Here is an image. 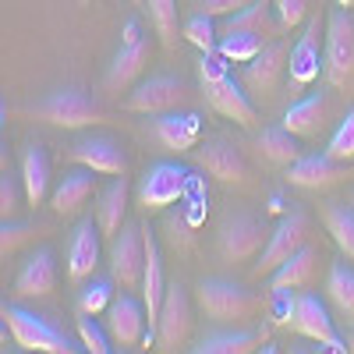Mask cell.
<instances>
[{
	"label": "cell",
	"mask_w": 354,
	"mask_h": 354,
	"mask_svg": "<svg viewBox=\"0 0 354 354\" xmlns=\"http://www.w3.org/2000/svg\"><path fill=\"white\" fill-rule=\"evenodd\" d=\"M4 117H28V121H46L53 128H85V124H103L106 110L96 96L82 93V88H57V93L36 103L8 106Z\"/></svg>",
	"instance_id": "cell-1"
},
{
	"label": "cell",
	"mask_w": 354,
	"mask_h": 354,
	"mask_svg": "<svg viewBox=\"0 0 354 354\" xmlns=\"http://www.w3.org/2000/svg\"><path fill=\"white\" fill-rule=\"evenodd\" d=\"M195 301L198 308L216 319V322H245L262 312V298L252 290H241L230 280H202L195 287Z\"/></svg>",
	"instance_id": "cell-2"
},
{
	"label": "cell",
	"mask_w": 354,
	"mask_h": 354,
	"mask_svg": "<svg viewBox=\"0 0 354 354\" xmlns=\"http://www.w3.org/2000/svg\"><path fill=\"white\" fill-rule=\"evenodd\" d=\"M308 234H312V220H308V213H305V209H290V213L280 220V227L270 234V241H266L259 262L252 266V277H255V280L273 277L290 255H298V252L308 245Z\"/></svg>",
	"instance_id": "cell-3"
},
{
	"label": "cell",
	"mask_w": 354,
	"mask_h": 354,
	"mask_svg": "<svg viewBox=\"0 0 354 354\" xmlns=\"http://www.w3.org/2000/svg\"><path fill=\"white\" fill-rule=\"evenodd\" d=\"M0 319H4V326L11 330L15 347H21V351H43V354H75L78 351V347H71V340L61 330H53L46 319L25 312L18 305H8L4 301Z\"/></svg>",
	"instance_id": "cell-4"
},
{
	"label": "cell",
	"mask_w": 354,
	"mask_h": 354,
	"mask_svg": "<svg viewBox=\"0 0 354 354\" xmlns=\"http://www.w3.org/2000/svg\"><path fill=\"white\" fill-rule=\"evenodd\" d=\"M326 61H322V75L330 85H347L354 78V15L347 8L330 11L326 18Z\"/></svg>",
	"instance_id": "cell-5"
},
{
	"label": "cell",
	"mask_w": 354,
	"mask_h": 354,
	"mask_svg": "<svg viewBox=\"0 0 354 354\" xmlns=\"http://www.w3.org/2000/svg\"><path fill=\"white\" fill-rule=\"evenodd\" d=\"M192 188V174L177 163H153L145 170L142 185L135 192V202L142 213H160L167 205H174L185 192Z\"/></svg>",
	"instance_id": "cell-6"
},
{
	"label": "cell",
	"mask_w": 354,
	"mask_h": 354,
	"mask_svg": "<svg viewBox=\"0 0 354 354\" xmlns=\"http://www.w3.org/2000/svg\"><path fill=\"white\" fill-rule=\"evenodd\" d=\"M326 18H322V8L308 15L305 21V32L298 36V43L290 46V85H312L322 71V61H326V50H319V46H326Z\"/></svg>",
	"instance_id": "cell-7"
},
{
	"label": "cell",
	"mask_w": 354,
	"mask_h": 354,
	"mask_svg": "<svg viewBox=\"0 0 354 354\" xmlns=\"http://www.w3.org/2000/svg\"><path fill=\"white\" fill-rule=\"evenodd\" d=\"M287 326H290L294 333H301V337L322 344V347L337 351V354L347 351V340L333 330V319H330L326 305H322L315 294H308V290H298V294H294V315H290Z\"/></svg>",
	"instance_id": "cell-8"
},
{
	"label": "cell",
	"mask_w": 354,
	"mask_h": 354,
	"mask_svg": "<svg viewBox=\"0 0 354 354\" xmlns=\"http://www.w3.org/2000/svg\"><path fill=\"white\" fill-rule=\"evenodd\" d=\"M145 273V234L138 227H121L110 248V280L121 290H142Z\"/></svg>",
	"instance_id": "cell-9"
},
{
	"label": "cell",
	"mask_w": 354,
	"mask_h": 354,
	"mask_svg": "<svg viewBox=\"0 0 354 354\" xmlns=\"http://www.w3.org/2000/svg\"><path fill=\"white\" fill-rule=\"evenodd\" d=\"M153 333H156V347L160 351L185 347V340L192 333V301H188V290L181 283H167V298L160 305Z\"/></svg>",
	"instance_id": "cell-10"
},
{
	"label": "cell",
	"mask_w": 354,
	"mask_h": 354,
	"mask_svg": "<svg viewBox=\"0 0 354 354\" xmlns=\"http://www.w3.org/2000/svg\"><path fill=\"white\" fill-rule=\"evenodd\" d=\"M347 177H354V167L333 160L330 153H322V156H301V160H294L287 167V181L294 188H305V192L333 188V185L347 181Z\"/></svg>",
	"instance_id": "cell-11"
},
{
	"label": "cell",
	"mask_w": 354,
	"mask_h": 354,
	"mask_svg": "<svg viewBox=\"0 0 354 354\" xmlns=\"http://www.w3.org/2000/svg\"><path fill=\"white\" fill-rule=\"evenodd\" d=\"M287 61H290V46H287L283 39L266 43V46L252 57V61L245 64L241 85L248 88V93L270 96L273 88H277V82H280V75H283V68H287Z\"/></svg>",
	"instance_id": "cell-12"
},
{
	"label": "cell",
	"mask_w": 354,
	"mask_h": 354,
	"mask_svg": "<svg viewBox=\"0 0 354 354\" xmlns=\"http://www.w3.org/2000/svg\"><path fill=\"white\" fill-rule=\"evenodd\" d=\"M188 100V85L181 78L170 75H156L149 82H142L135 93L128 96V110L131 113H170L174 106H181Z\"/></svg>",
	"instance_id": "cell-13"
},
{
	"label": "cell",
	"mask_w": 354,
	"mask_h": 354,
	"mask_svg": "<svg viewBox=\"0 0 354 354\" xmlns=\"http://www.w3.org/2000/svg\"><path fill=\"white\" fill-rule=\"evenodd\" d=\"M71 160L78 167H88L96 174H106V177H121L128 174V153L121 142H113L106 135H96V138H82L75 149H71Z\"/></svg>",
	"instance_id": "cell-14"
},
{
	"label": "cell",
	"mask_w": 354,
	"mask_h": 354,
	"mask_svg": "<svg viewBox=\"0 0 354 354\" xmlns=\"http://www.w3.org/2000/svg\"><path fill=\"white\" fill-rule=\"evenodd\" d=\"M266 241H270V234L255 216H234L220 234V255L230 262H245L255 259L266 248Z\"/></svg>",
	"instance_id": "cell-15"
},
{
	"label": "cell",
	"mask_w": 354,
	"mask_h": 354,
	"mask_svg": "<svg viewBox=\"0 0 354 354\" xmlns=\"http://www.w3.org/2000/svg\"><path fill=\"white\" fill-rule=\"evenodd\" d=\"M145 305L135 301L131 294H121L113 298L110 308H106V333L117 347H135L142 337H145Z\"/></svg>",
	"instance_id": "cell-16"
},
{
	"label": "cell",
	"mask_w": 354,
	"mask_h": 354,
	"mask_svg": "<svg viewBox=\"0 0 354 354\" xmlns=\"http://www.w3.org/2000/svg\"><path fill=\"white\" fill-rule=\"evenodd\" d=\"M202 88H205V100H209V106H213L220 117H227V121L241 124V128H255L259 113H255V106L248 103L245 88H241L238 82H234L230 75H227V78H220V82L202 85Z\"/></svg>",
	"instance_id": "cell-17"
},
{
	"label": "cell",
	"mask_w": 354,
	"mask_h": 354,
	"mask_svg": "<svg viewBox=\"0 0 354 354\" xmlns=\"http://www.w3.org/2000/svg\"><path fill=\"white\" fill-rule=\"evenodd\" d=\"M149 57H153V39H149V36H142V39H135V43H121V50H117V57H113V64H110L106 75H103V85L110 88V93H121V88H128V85L145 71Z\"/></svg>",
	"instance_id": "cell-18"
},
{
	"label": "cell",
	"mask_w": 354,
	"mask_h": 354,
	"mask_svg": "<svg viewBox=\"0 0 354 354\" xmlns=\"http://www.w3.org/2000/svg\"><path fill=\"white\" fill-rule=\"evenodd\" d=\"M100 223L93 220H82L71 234V245H68V277L75 283L88 280L96 273V266H100Z\"/></svg>",
	"instance_id": "cell-19"
},
{
	"label": "cell",
	"mask_w": 354,
	"mask_h": 354,
	"mask_svg": "<svg viewBox=\"0 0 354 354\" xmlns=\"http://www.w3.org/2000/svg\"><path fill=\"white\" fill-rule=\"evenodd\" d=\"M153 138L167 153H188L202 138V121L198 113H163L160 121H153Z\"/></svg>",
	"instance_id": "cell-20"
},
{
	"label": "cell",
	"mask_w": 354,
	"mask_h": 354,
	"mask_svg": "<svg viewBox=\"0 0 354 354\" xmlns=\"http://www.w3.org/2000/svg\"><path fill=\"white\" fill-rule=\"evenodd\" d=\"M198 163L223 185H241L248 177V163H245L241 149L230 142H209L205 149H198Z\"/></svg>",
	"instance_id": "cell-21"
},
{
	"label": "cell",
	"mask_w": 354,
	"mask_h": 354,
	"mask_svg": "<svg viewBox=\"0 0 354 354\" xmlns=\"http://www.w3.org/2000/svg\"><path fill=\"white\" fill-rule=\"evenodd\" d=\"M57 287V266H53V252L39 248L32 259L21 266V273L15 280V298H46Z\"/></svg>",
	"instance_id": "cell-22"
},
{
	"label": "cell",
	"mask_w": 354,
	"mask_h": 354,
	"mask_svg": "<svg viewBox=\"0 0 354 354\" xmlns=\"http://www.w3.org/2000/svg\"><path fill=\"white\" fill-rule=\"evenodd\" d=\"M330 96L326 93H315V96H308V100H301V103H294L287 113H283V128L290 131V135H298V138H315L322 128H326V121H330Z\"/></svg>",
	"instance_id": "cell-23"
},
{
	"label": "cell",
	"mask_w": 354,
	"mask_h": 354,
	"mask_svg": "<svg viewBox=\"0 0 354 354\" xmlns=\"http://www.w3.org/2000/svg\"><path fill=\"white\" fill-rule=\"evenodd\" d=\"M319 277V248L305 245L298 255H290L280 270L270 277V294L273 290H305Z\"/></svg>",
	"instance_id": "cell-24"
},
{
	"label": "cell",
	"mask_w": 354,
	"mask_h": 354,
	"mask_svg": "<svg viewBox=\"0 0 354 354\" xmlns=\"http://www.w3.org/2000/svg\"><path fill=\"white\" fill-rule=\"evenodd\" d=\"M96 170H75V174H68L61 185L53 188V195H50V205H53V213L57 216H75L82 205L93 198V192H96V177H93Z\"/></svg>",
	"instance_id": "cell-25"
},
{
	"label": "cell",
	"mask_w": 354,
	"mask_h": 354,
	"mask_svg": "<svg viewBox=\"0 0 354 354\" xmlns=\"http://www.w3.org/2000/svg\"><path fill=\"white\" fill-rule=\"evenodd\" d=\"M21 185H25V202L32 205H43L46 202V192H50V156L39 142H32L21 156Z\"/></svg>",
	"instance_id": "cell-26"
},
{
	"label": "cell",
	"mask_w": 354,
	"mask_h": 354,
	"mask_svg": "<svg viewBox=\"0 0 354 354\" xmlns=\"http://www.w3.org/2000/svg\"><path fill=\"white\" fill-rule=\"evenodd\" d=\"M124 213H128V174L113 177V181L100 192V205H96V223H100V230H103V234H121Z\"/></svg>",
	"instance_id": "cell-27"
},
{
	"label": "cell",
	"mask_w": 354,
	"mask_h": 354,
	"mask_svg": "<svg viewBox=\"0 0 354 354\" xmlns=\"http://www.w3.org/2000/svg\"><path fill=\"white\" fill-rule=\"evenodd\" d=\"M266 340H270V326H259V330H245V333H209L192 351L195 354H252Z\"/></svg>",
	"instance_id": "cell-28"
},
{
	"label": "cell",
	"mask_w": 354,
	"mask_h": 354,
	"mask_svg": "<svg viewBox=\"0 0 354 354\" xmlns=\"http://www.w3.org/2000/svg\"><path fill=\"white\" fill-rule=\"evenodd\" d=\"M270 4H273V0H252V4L241 8L238 15H227L223 32H234V28H248V32H259V36H266V39L280 36L283 28H280V21H277V15H273Z\"/></svg>",
	"instance_id": "cell-29"
},
{
	"label": "cell",
	"mask_w": 354,
	"mask_h": 354,
	"mask_svg": "<svg viewBox=\"0 0 354 354\" xmlns=\"http://www.w3.org/2000/svg\"><path fill=\"white\" fill-rule=\"evenodd\" d=\"M255 149L270 163H280V167H290L294 160H301L298 135H290L283 124L280 128H262V135L255 138Z\"/></svg>",
	"instance_id": "cell-30"
},
{
	"label": "cell",
	"mask_w": 354,
	"mask_h": 354,
	"mask_svg": "<svg viewBox=\"0 0 354 354\" xmlns=\"http://www.w3.org/2000/svg\"><path fill=\"white\" fill-rule=\"evenodd\" d=\"M270 43L266 36H259V32H248V28H234V32H220V53L227 57L230 64H248L252 57Z\"/></svg>",
	"instance_id": "cell-31"
},
{
	"label": "cell",
	"mask_w": 354,
	"mask_h": 354,
	"mask_svg": "<svg viewBox=\"0 0 354 354\" xmlns=\"http://www.w3.org/2000/svg\"><path fill=\"white\" fill-rule=\"evenodd\" d=\"M322 223H326L337 248L354 262V205H326L322 209Z\"/></svg>",
	"instance_id": "cell-32"
},
{
	"label": "cell",
	"mask_w": 354,
	"mask_h": 354,
	"mask_svg": "<svg viewBox=\"0 0 354 354\" xmlns=\"http://www.w3.org/2000/svg\"><path fill=\"white\" fill-rule=\"evenodd\" d=\"M326 290H330V301L347 319H354V270H347L344 262H333L326 277Z\"/></svg>",
	"instance_id": "cell-33"
},
{
	"label": "cell",
	"mask_w": 354,
	"mask_h": 354,
	"mask_svg": "<svg viewBox=\"0 0 354 354\" xmlns=\"http://www.w3.org/2000/svg\"><path fill=\"white\" fill-rule=\"evenodd\" d=\"M36 234H46V223H15V220H4L0 227V255H15L25 241H32Z\"/></svg>",
	"instance_id": "cell-34"
},
{
	"label": "cell",
	"mask_w": 354,
	"mask_h": 354,
	"mask_svg": "<svg viewBox=\"0 0 354 354\" xmlns=\"http://www.w3.org/2000/svg\"><path fill=\"white\" fill-rule=\"evenodd\" d=\"M149 18L156 25V36L163 46L177 43V0H149Z\"/></svg>",
	"instance_id": "cell-35"
},
{
	"label": "cell",
	"mask_w": 354,
	"mask_h": 354,
	"mask_svg": "<svg viewBox=\"0 0 354 354\" xmlns=\"http://www.w3.org/2000/svg\"><path fill=\"white\" fill-rule=\"evenodd\" d=\"M21 198H25V185L21 177L11 174V163H4V177H0V216L15 220L21 209Z\"/></svg>",
	"instance_id": "cell-36"
},
{
	"label": "cell",
	"mask_w": 354,
	"mask_h": 354,
	"mask_svg": "<svg viewBox=\"0 0 354 354\" xmlns=\"http://www.w3.org/2000/svg\"><path fill=\"white\" fill-rule=\"evenodd\" d=\"M185 39L192 46H198L202 53H213L220 46V36L213 28V15H195L192 21H185Z\"/></svg>",
	"instance_id": "cell-37"
},
{
	"label": "cell",
	"mask_w": 354,
	"mask_h": 354,
	"mask_svg": "<svg viewBox=\"0 0 354 354\" xmlns=\"http://www.w3.org/2000/svg\"><path fill=\"white\" fill-rule=\"evenodd\" d=\"M110 301H113L110 283L106 280H93L88 287H82V294H78V315H100V312L110 308Z\"/></svg>",
	"instance_id": "cell-38"
},
{
	"label": "cell",
	"mask_w": 354,
	"mask_h": 354,
	"mask_svg": "<svg viewBox=\"0 0 354 354\" xmlns=\"http://www.w3.org/2000/svg\"><path fill=\"white\" fill-rule=\"evenodd\" d=\"M326 153H330L333 160H340V163H354V106L347 110V117L340 121V128L333 131Z\"/></svg>",
	"instance_id": "cell-39"
},
{
	"label": "cell",
	"mask_w": 354,
	"mask_h": 354,
	"mask_svg": "<svg viewBox=\"0 0 354 354\" xmlns=\"http://www.w3.org/2000/svg\"><path fill=\"white\" fill-rule=\"evenodd\" d=\"M308 11H312L308 0H273V15H277V21H280L283 32L305 25V21H308Z\"/></svg>",
	"instance_id": "cell-40"
},
{
	"label": "cell",
	"mask_w": 354,
	"mask_h": 354,
	"mask_svg": "<svg viewBox=\"0 0 354 354\" xmlns=\"http://www.w3.org/2000/svg\"><path fill=\"white\" fill-rule=\"evenodd\" d=\"M78 337H82V347H85L88 354H106L110 344H113L110 333L93 322V315H82V319H78Z\"/></svg>",
	"instance_id": "cell-41"
},
{
	"label": "cell",
	"mask_w": 354,
	"mask_h": 354,
	"mask_svg": "<svg viewBox=\"0 0 354 354\" xmlns=\"http://www.w3.org/2000/svg\"><path fill=\"white\" fill-rule=\"evenodd\" d=\"M227 57L220 53V50H213V53H202V61H198V82L202 85H209V82H220V78H227L230 71H227Z\"/></svg>",
	"instance_id": "cell-42"
},
{
	"label": "cell",
	"mask_w": 354,
	"mask_h": 354,
	"mask_svg": "<svg viewBox=\"0 0 354 354\" xmlns=\"http://www.w3.org/2000/svg\"><path fill=\"white\" fill-rule=\"evenodd\" d=\"M252 0H202V15H213V18H227V15H238L241 8H248Z\"/></svg>",
	"instance_id": "cell-43"
},
{
	"label": "cell",
	"mask_w": 354,
	"mask_h": 354,
	"mask_svg": "<svg viewBox=\"0 0 354 354\" xmlns=\"http://www.w3.org/2000/svg\"><path fill=\"white\" fill-rule=\"evenodd\" d=\"M135 39H142V28H138V21H128V25H124V39H121V43H135Z\"/></svg>",
	"instance_id": "cell-44"
},
{
	"label": "cell",
	"mask_w": 354,
	"mask_h": 354,
	"mask_svg": "<svg viewBox=\"0 0 354 354\" xmlns=\"http://www.w3.org/2000/svg\"><path fill=\"white\" fill-rule=\"evenodd\" d=\"M344 340H347V351L354 354V330H347V337H344Z\"/></svg>",
	"instance_id": "cell-45"
},
{
	"label": "cell",
	"mask_w": 354,
	"mask_h": 354,
	"mask_svg": "<svg viewBox=\"0 0 354 354\" xmlns=\"http://www.w3.org/2000/svg\"><path fill=\"white\" fill-rule=\"evenodd\" d=\"M337 4H340V8H351V4H354V0H337Z\"/></svg>",
	"instance_id": "cell-46"
},
{
	"label": "cell",
	"mask_w": 354,
	"mask_h": 354,
	"mask_svg": "<svg viewBox=\"0 0 354 354\" xmlns=\"http://www.w3.org/2000/svg\"><path fill=\"white\" fill-rule=\"evenodd\" d=\"M351 205H354V192H351Z\"/></svg>",
	"instance_id": "cell-47"
},
{
	"label": "cell",
	"mask_w": 354,
	"mask_h": 354,
	"mask_svg": "<svg viewBox=\"0 0 354 354\" xmlns=\"http://www.w3.org/2000/svg\"><path fill=\"white\" fill-rule=\"evenodd\" d=\"M82 4H88V0H82Z\"/></svg>",
	"instance_id": "cell-48"
}]
</instances>
